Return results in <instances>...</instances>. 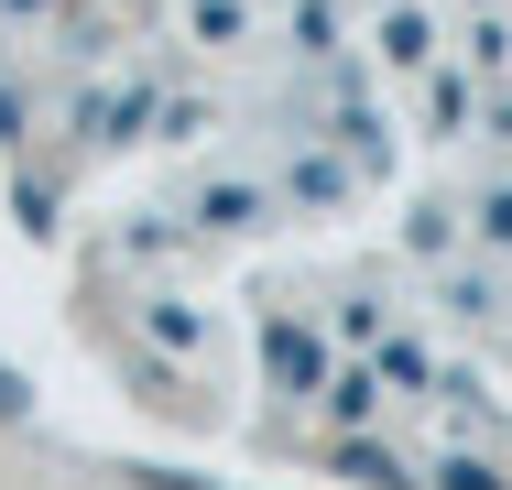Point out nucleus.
<instances>
[{"label":"nucleus","instance_id":"b1692460","mask_svg":"<svg viewBox=\"0 0 512 490\" xmlns=\"http://www.w3.org/2000/svg\"><path fill=\"white\" fill-rule=\"evenodd\" d=\"M66 0H0V22H55Z\"/></svg>","mask_w":512,"mask_h":490},{"label":"nucleus","instance_id":"9b49d317","mask_svg":"<svg viewBox=\"0 0 512 490\" xmlns=\"http://www.w3.org/2000/svg\"><path fill=\"white\" fill-rule=\"evenodd\" d=\"M425 120H436L447 142H458L469 120H480V98H469V77H458V66H436V77H425Z\"/></svg>","mask_w":512,"mask_h":490},{"label":"nucleus","instance_id":"6e6552de","mask_svg":"<svg viewBox=\"0 0 512 490\" xmlns=\"http://www.w3.org/2000/svg\"><path fill=\"white\" fill-rule=\"evenodd\" d=\"M371 44H382V66H436V22H425L414 0L382 11V33H371Z\"/></svg>","mask_w":512,"mask_h":490},{"label":"nucleus","instance_id":"4468645a","mask_svg":"<svg viewBox=\"0 0 512 490\" xmlns=\"http://www.w3.org/2000/svg\"><path fill=\"white\" fill-rule=\"evenodd\" d=\"M425 490H512V480H502V458H480V447H447V458L425 469Z\"/></svg>","mask_w":512,"mask_h":490},{"label":"nucleus","instance_id":"4be33fe9","mask_svg":"<svg viewBox=\"0 0 512 490\" xmlns=\"http://www.w3.org/2000/svg\"><path fill=\"white\" fill-rule=\"evenodd\" d=\"M197 131H218V120H207L197 98H164V131H153V142H197Z\"/></svg>","mask_w":512,"mask_h":490},{"label":"nucleus","instance_id":"a211bd4d","mask_svg":"<svg viewBox=\"0 0 512 490\" xmlns=\"http://www.w3.org/2000/svg\"><path fill=\"white\" fill-rule=\"evenodd\" d=\"M175 240H197V229H186V218H131V229H120V251H131V262H164Z\"/></svg>","mask_w":512,"mask_h":490},{"label":"nucleus","instance_id":"7ed1b4c3","mask_svg":"<svg viewBox=\"0 0 512 490\" xmlns=\"http://www.w3.org/2000/svg\"><path fill=\"white\" fill-rule=\"evenodd\" d=\"M262 218H273V186H251V175H207L197 207H186L197 240H240V229H262Z\"/></svg>","mask_w":512,"mask_h":490},{"label":"nucleus","instance_id":"f8f14e48","mask_svg":"<svg viewBox=\"0 0 512 490\" xmlns=\"http://www.w3.org/2000/svg\"><path fill=\"white\" fill-rule=\"evenodd\" d=\"M55 207H66L55 175H11V229H22V240H55Z\"/></svg>","mask_w":512,"mask_h":490},{"label":"nucleus","instance_id":"412c9836","mask_svg":"<svg viewBox=\"0 0 512 490\" xmlns=\"http://www.w3.org/2000/svg\"><path fill=\"white\" fill-rule=\"evenodd\" d=\"M469 66H480V77L512 66V33H502V22H469Z\"/></svg>","mask_w":512,"mask_h":490},{"label":"nucleus","instance_id":"20e7f679","mask_svg":"<svg viewBox=\"0 0 512 490\" xmlns=\"http://www.w3.org/2000/svg\"><path fill=\"white\" fill-rule=\"evenodd\" d=\"M327 131H338V164L349 175H393V120L360 98V77H338V120Z\"/></svg>","mask_w":512,"mask_h":490},{"label":"nucleus","instance_id":"5701e85b","mask_svg":"<svg viewBox=\"0 0 512 490\" xmlns=\"http://www.w3.org/2000/svg\"><path fill=\"white\" fill-rule=\"evenodd\" d=\"M0 425H33V382H22L11 360H0Z\"/></svg>","mask_w":512,"mask_h":490},{"label":"nucleus","instance_id":"f3484780","mask_svg":"<svg viewBox=\"0 0 512 490\" xmlns=\"http://www.w3.org/2000/svg\"><path fill=\"white\" fill-rule=\"evenodd\" d=\"M469 240H480V251H512V175L469 196Z\"/></svg>","mask_w":512,"mask_h":490},{"label":"nucleus","instance_id":"f257e3e1","mask_svg":"<svg viewBox=\"0 0 512 490\" xmlns=\"http://www.w3.org/2000/svg\"><path fill=\"white\" fill-rule=\"evenodd\" d=\"M262 382H273V392H295V403L338 382V360H327V338H316L306 316H262Z\"/></svg>","mask_w":512,"mask_h":490},{"label":"nucleus","instance_id":"aec40b11","mask_svg":"<svg viewBox=\"0 0 512 490\" xmlns=\"http://www.w3.org/2000/svg\"><path fill=\"white\" fill-rule=\"evenodd\" d=\"M447 305H458V316H502V284H491V273H447Z\"/></svg>","mask_w":512,"mask_h":490},{"label":"nucleus","instance_id":"1a4fd4ad","mask_svg":"<svg viewBox=\"0 0 512 490\" xmlns=\"http://www.w3.org/2000/svg\"><path fill=\"white\" fill-rule=\"evenodd\" d=\"M284 196H295V207H338V196H349V164H338V153H295V164H284Z\"/></svg>","mask_w":512,"mask_h":490},{"label":"nucleus","instance_id":"ddd939ff","mask_svg":"<svg viewBox=\"0 0 512 490\" xmlns=\"http://www.w3.org/2000/svg\"><path fill=\"white\" fill-rule=\"evenodd\" d=\"M371 371H382L393 392H436V382H447V371H436V360H425L414 338H382V349H371Z\"/></svg>","mask_w":512,"mask_h":490},{"label":"nucleus","instance_id":"f03ea898","mask_svg":"<svg viewBox=\"0 0 512 490\" xmlns=\"http://www.w3.org/2000/svg\"><path fill=\"white\" fill-rule=\"evenodd\" d=\"M164 131V88L153 77H120V88L77 98V142H153Z\"/></svg>","mask_w":512,"mask_h":490},{"label":"nucleus","instance_id":"393cba45","mask_svg":"<svg viewBox=\"0 0 512 490\" xmlns=\"http://www.w3.org/2000/svg\"><path fill=\"white\" fill-rule=\"evenodd\" d=\"M0 142H22V88L0 77Z\"/></svg>","mask_w":512,"mask_h":490},{"label":"nucleus","instance_id":"a878e982","mask_svg":"<svg viewBox=\"0 0 512 490\" xmlns=\"http://www.w3.org/2000/svg\"><path fill=\"white\" fill-rule=\"evenodd\" d=\"M480 120H491V142H512V98H491V109H480Z\"/></svg>","mask_w":512,"mask_h":490},{"label":"nucleus","instance_id":"0eeeda50","mask_svg":"<svg viewBox=\"0 0 512 490\" xmlns=\"http://www.w3.org/2000/svg\"><path fill=\"white\" fill-rule=\"evenodd\" d=\"M316 403H327V425H338V436H371V414H382V371H371V360H349Z\"/></svg>","mask_w":512,"mask_h":490},{"label":"nucleus","instance_id":"bb28decb","mask_svg":"<svg viewBox=\"0 0 512 490\" xmlns=\"http://www.w3.org/2000/svg\"><path fill=\"white\" fill-rule=\"evenodd\" d=\"M480 11H491V0H480Z\"/></svg>","mask_w":512,"mask_h":490},{"label":"nucleus","instance_id":"39448f33","mask_svg":"<svg viewBox=\"0 0 512 490\" xmlns=\"http://www.w3.org/2000/svg\"><path fill=\"white\" fill-rule=\"evenodd\" d=\"M327 469L349 490H425V469H414L393 436H327Z\"/></svg>","mask_w":512,"mask_h":490},{"label":"nucleus","instance_id":"6ab92c4d","mask_svg":"<svg viewBox=\"0 0 512 490\" xmlns=\"http://www.w3.org/2000/svg\"><path fill=\"white\" fill-rule=\"evenodd\" d=\"M295 55H349V44H338V11H327V0H295Z\"/></svg>","mask_w":512,"mask_h":490},{"label":"nucleus","instance_id":"2eb2a0df","mask_svg":"<svg viewBox=\"0 0 512 490\" xmlns=\"http://www.w3.org/2000/svg\"><path fill=\"white\" fill-rule=\"evenodd\" d=\"M186 33L197 44H251V0H186Z\"/></svg>","mask_w":512,"mask_h":490},{"label":"nucleus","instance_id":"9d476101","mask_svg":"<svg viewBox=\"0 0 512 490\" xmlns=\"http://www.w3.org/2000/svg\"><path fill=\"white\" fill-rule=\"evenodd\" d=\"M458 218H469V207H447V196H425V207L404 218V251H414V262H447V251H458Z\"/></svg>","mask_w":512,"mask_h":490},{"label":"nucleus","instance_id":"dca6fc26","mask_svg":"<svg viewBox=\"0 0 512 490\" xmlns=\"http://www.w3.org/2000/svg\"><path fill=\"white\" fill-rule=\"evenodd\" d=\"M131 392H142V403H153V414H197V392L175 382V360H153V349H142V360H131Z\"/></svg>","mask_w":512,"mask_h":490},{"label":"nucleus","instance_id":"423d86ee","mask_svg":"<svg viewBox=\"0 0 512 490\" xmlns=\"http://www.w3.org/2000/svg\"><path fill=\"white\" fill-rule=\"evenodd\" d=\"M131 327H142L153 360H197V349H207V305H186V294H142Z\"/></svg>","mask_w":512,"mask_h":490}]
</instances>
